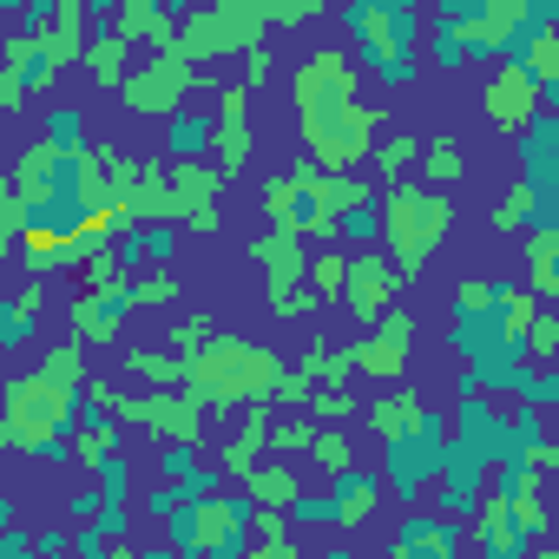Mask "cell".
Wrapping results in <instances>:
<instances>
[{
  "mask_svg": "<svg viewBox=\"0 0 559 559\" xmlns=\"http://www.w3.org/2000/svg\"><path fill=\"white\" fill-rule=\"evenodd\" d=\"M276 21H284V0H198L178 21V53L191 67H211V60L243 53L250 40H263Z\"/></svg>",
  "mask_w": 559,
  "mask_h": 559,
  "instance_id": "4",
  "label": "cell"
},
{
  "mask_svg": "<svg viewBox=\"0 0 559 559\" xmlns=\"http://www.w3.org/2000/svg\"><path fill=\"white\" fill-rule=\"evenodd\" d=\"M323 310V297L304 284V276H297V284H270V317L276 323H297V317H317Z\"/></svg>",
  "mask_w": 559,
  "mask_h": 559,
  "instance_id": "33",
  "label": "cell"
},
{
  "mask_svg": "<svg viewBox=\"0 0 559 559\" xmlns=\"http://www.w3.org/2000/svg\"><path fill=\"white\" fill-rule=\"evenodd\" d=\"M8 454H14V441H8V428H0V474H8Z\"/></svg>",
  "mask_w": 559,
  "mask_h": 559,
  "instance_id": "52",
  "label": "cell"
},
{
  "mask_svg": "<svg viewBox=\"0 0 559 559\" xmlns=\"http://www.w3.org/2000/svg\"><path fill=\"white\" fill-rule=\"evenodd\" d=\"M487 304H493V284H487V276H467V284L454 290V310H461V323H480V317H487Z\"/></svg>",
  "mask_w": 559,
  "mask_h": 559,
  "instance_id": "44",
  "label": "cell"
},
{
  "mask_svg": "<svg viewBox=\"0 0 559 559\" xmlns=\"http://www.w3.org/2000/svg\"><path fill=\"white\" fill-rule=\"evenodd\" d=\"M310 435H317V421H310L304 408L270 415V454H304V448H310Z\"/></svg>",
  "mask_w": 559,
  "mask_h": 559,
  "instance_id": "36",
  "label": "cell"
},
{
  "mask_svg": "<svg viewBox=\"0 0 559 559\" xmlns=\"http://www.w3.org/2000/svg\"><path fill=\"white\" fill-rule=\"evenodd\" d=\"M250 257L263 263V276H270V284H297V276H304V263H310V250H304V237H290V230H263L257 243H250Z\"/></svg>",
  "mask_w": 559,
  "mask_h": 559,
  "instance_id": "26",
  "label": "cell"
},
{
  "mask_svg": "<svg viewBox=\"0 0 559 559\" xmlns=\"http://www.w3.org/2000/svg\"><path fill=\"white\" fill-rule=\"evenodd\" d=\"M369 428L382 435V448L389 441H435V415H428V402L415 389H382L369 402Z\"/></svg>",
  "mask_w": 559,
  "mask_h": 559,
  "instance_id": "17",
  "label": "cell"
},
{
  "mask_svg": "<svg viewBox=\"0 0 559 559\" xmlns=\"http://www.w3.org/2000/svg\"><path fill=\"white\" fill-rule=\"evenodd\" d=\"M112 448H119L112 415H99V421H86V428L73 435V461H86V467H106V461H112Z\"/></svg>",
  "mask_w": 559,
  "mask_h": 559,
  "instance_id": "35",
  "label": "cell"
},
{
  "mask_svg": "<svg viewBox=\"0 0 559 559\" xmlns=\"http://www.w3.org/2000/svg\"><path fill=\"white\" fill-rule=\"evenodd\" d=\"M276 376H284V362H276V349L263 343H243V336H204L191 356H185V389L204 402V408H243V402H270Z\"/></svg>",
  "mask_w": 559,
  "mask_h": 559,
  "instance_id": "1",
  "label": "cell"
},
{
  "mask_svg": "<svg viewBox=\"0 0 559 559\" xmlns=\"http://www.w3.org/2000/svg\"><path fill=\"white\" fill-rule=\"evenodd\" d=\"M126 369L139 376V382H152V389H178L185 382V356L171 349V356H158V349H126Z\"/></svg>",
  "mask_w": 559,
  "mask_h": 559,
  "instance_id": "31",
  "label": "cell"
},
{
  "mask_svg": "<svg viewBox=\"0 0 559 559\" xmlns=\"http://www.w3.org/2000/svg\"><path fill=\"white\" fill-rule=\"evenodd\" d=\"M304 284H310L323 304H336V290H343V250H323V257H310V263H304Z\"/></svg>",
  "mask_w": 559,
  "mask_h": 559,
  "instance_id": "39",
  "label": "cell"
},
{
  "mask_svg": "<svg viewBox=\"0 0 559 559\" xmlns=\"http://www.w3.org/2000/svg\"><path fill=\"white\" fill-rule=\"evenodd\" d=\"M421 40H428V53H435V67H448V73H454V67L467 60V47H461V34H454L448 21H441L435 34H421Z\"/></svg>",
  "mask_w": 559,
  "mask_h": 559,
  "instance_id": "45",
  "label": "cell"
},
{
  "mask_svg": "<svg viewBox=\"0 0 559 559\" xmlns=\"http://www.w3.org/2000/svg\"><path fill=\"white\" fill-rule=\"evenodd\" d=\"M86 395H93V408L99 415H112V421H132V428H152L158 441H171V448H198L204 441V402L178 382V389H152V395H119L112 382H86Z\"/></svg>",
  "mask_w": 559,
  "mask_h": 559,
  "instance_id": "5",
  "label": "cell"
},
{
  "mask_svg": "<svg viewBox=\"0 0 559 559\" xmlns=\"http://www.w3.org/2000/svg\"><path fill=\"white\" fill-rule=\"evenodd\" d=\"M80 362H86V343H80V336H67V343H53V349H47V362H40V369L80 389V382H86V369H80Z\"/></svg>",
  "mask_w": 559,
  "mask_h": 559,
  "instance_id": "41",
  "label": "cell"
},
{
  "mask_svg": "<svg viewBox=\"0 0 559 559\" xmlns=\"http://www.w3.org/2000/svg\"><path fill=\"white\" fill-rule=\"evenodd\" d=\"M211 145V119L204 112H171V158H191V152H204Z\"/></svg>",
  "mask_w": 559,
  "mask_h": 559,
  "instance_id": "38",
  "label": "cell"
},
{
  "mask_svg": "<svg viewBox=\"0 0 559 559\" xmlns=\"http://www.w3.org/2000/svg\"><path fill=\"white\" fill-rule=\"evenodd\" d=\"M73 415H80V389L47 376V369H27V376L0 382V428H8V441L21 454H53L67 441Z\"/></svg>",
  "mask_w": 559,
  "mask_h": 559,
  "instance_id": "3",
  "label": "cell"
},
{
  "mask_svg": "<svg viewBox=\"0 0 559 559\" xmlns=\"http://www.w3.org/2000/svg\"><path fill=\"white\" fill-rule=\"evenodd\" d=\"M270 73H276V60H270V47H263V40H250V47H243V86H263Z\"/></svg>",
  "mask_w": 559,
  "mask_h": 559,
  "instance_id": "48",
  "label": "cell"
},
{
  "mask_svg": "<svg viewBox=\"0 0 559 559\" xmlns=\"http://www.w3.org/2000/svg\"><path fill=\"white\" fill-rule=\"evenodd\" d=\"M376 132H382V106H369V99H349V106H330V112L304 119V145H310L317 171H362Z\"/></svg>",
  "mask_w": 559,
  "mask_h": 559,
  "instance_id": "6",
  "label": "cell"
},
{
  "mask_svg": "<svg viewBox=\"0 0 559 559\" xmlns=\"http://www.w3.org/2000/svg\"><path fill=\"white\" fill-rule=\"evenodd\" d=\"M126 53H132L126 34H99V40H86L80 60H86V73H93L99 86H119V80H126Z\"/></svg>",
  "mask_w": 559,
  "mask_h": 559,
  "instance_id": "29",
  "label": "cell"
},
{
  "mask_svg": "<svg viewBox=\"0 0 559 559\" xmlns=\"http://www.w3.org/2000/svg\"><path fill=\"white\" fill-rule=\"evenodd\" d=\"M80 132H86V119H80L73 106H60V112L47 119V139H53V145H67V152H80V145H86Z\"/></svg>",
  "mask_w": 559,
  "mask_h": 559,
  "instance_id": "47",
  "label": "cell"
},
{
  "mask_svg": "<svg viewBox=\"0 0 559 559\" xmlns=\"http://www.w3.org/2000/svg\"><path fill=\"white\" fill-rule=\"evenodd\" d=\"M297 369H304L317 389H323V382H349V349H336V343H310Z\"/></svg>",
  "mask_w": 559,
  "mask_h": 559,
  "instance_id": "37",
  "label": "cell"
},
{
  "mask_svg": "<svg viewBox=\"0 0 559 559\" xmlns=\"http://www.w3.org/2000/svg\"><path fill=\"white\" fill-rule=\"evenodd\" d=\"M270 415H276L270 402H243V428H237V435L217 448V467H224L230 480H243V467H250V461L270 448Z\"/></svg>",
  "mask_w": 559,
  "mask_h": 559,
  "instance_id": "23",
  "label": "cell"
},
{
  "mask_svg": "<svg viewBox=\"0 0 559 559\" xmlns=\"http://www.w3.org/2000/svg\"><path fill=\"white\" fill-rule=\"evenodd\" d=\"M349 99H356V60L343 47H317L297 67V119H317V112L349 106Z\"/></svg>",
  "mask_w": 559,
  "mask_h": 559,
  "instance_id": "15",
  "label": "cell"
},
{
  "mask_svg": "<svg viewBox=\"0 0 559 559\" xmlns=\"http://www.w3.org/2000/svg\"><path fill=\"white\" fill-rule=\"evenodd\" d=\"M243 99H250V86H224V99H217V112H211V165L224 171V178H237L243 165H250V119H243Z\"/></svg>",
  "mask_w": 559,
  "mask_h": 559,
  "instance_id": "16",
  "label": "cell"
},
{
  "mask_svg": "<svg viewBox=\"0 0 559 559\" xmlns=\"http://www.w3.org/2000/svg\"><path fill=\"white\" fill-rule=\"evenodd\" d=\"M8 8H14V0H0V14H8Z\"/></svg>",
  "mask_w": 559,
  "mask_h": 559,
  "instance_id": "53",
  "label": "cell"
},
{
  "mask_svg": "<svg viewBox=\"0 0 559 559\" xmlns=\"http://www.w3.org/2000/svg\"><path fill=\"white\" fill-rule=\"evenodd\" d=\"M112 34L145 40V47H171L178 40V21H171L165 0H119V8H112Z\"/></svg>",
  "mask_w": 559,
  "mask_h": 559,
  "instance_id": "22",
  "label": "cell"
},
{
  "mask_svg": "<svg viewBox=\"0 0 559 559\" xmlns=\"http://www.w3.org/2000/svg\"><path fill=\"white\" fill-rule=\"evenodd\" d=\"M330 14V0H284V21L276 27H297V21H323Z\"/></svg>",
  "mask_w": 559,
  "mask_h": 559,
  "instance_id": "50",
  "label": "cell"
},
{
  "mask_svg": "<svg viewBox=\"0 0 559 559\" xmlns=\"http://www.w3.org/2000/svg\"><path fill=\"white\" fill-rule=\"evenodd\" d=\"M520 349H526L533 362H552V356H559V323L546 317V304H539V310H533V323L520 330Z\"/></svg>",
  "mask_w": 559,
  "mask_h": 559,
  "instance_id": "40",
  "label": "cell"
},
{
  "mask_svg": "<svg viewBox=\"0 0 559 559\" xmlns=\"http://www.w3.org/2000/svg\"><path fill=\"white\" fill-rule=\"evenodd\" d=\"M533 112H546V93H539V86L526 80V67L507 53V60L480 80V119H487L493 132H507V139H513V132H526V126H533Z\"/></svg>",
  "mask_w": 559,
  "mask_h": 559,
  "instance_id": "13",
  "label": "cell"
},
{
  "mask_svg": "<svg viewBox=\"0 0 559 559\" xmlns=\"http://www.w3.org/2000/svg\"><path fill=\"white\" fill-rule=\"evenodd\" d=\"M263 217L276 224V230H290V237H336V211L323 204V171L304 158L297 171H276L270 185H263Z\"/></svg>",
  "mask_w": 559,
  "mask_h": 559,
  "instance_id": "7",
  "label": "cell"
},
{
  "mask_svg": "<svg viewBox=\"0 0 559 559\" xmlns=\"http://www.w3.org/2000/svg\"><path fill=\"white\" fill-rule=\"evenodd\" d=\"M323 474H343V467H356V454H349V435H343V421H323L317 435H310V448H304Z\"/></svg>",
  "mask_w": 559,
  "mask_h": 559,
  "instance_id": "32",
  "label": "cell"
},
{
  "mask_svg": "<svg viewBox=\"0 0 559 559\" xmlns=\"http://www.w3.org/2000/svg\"><path fill=\"white\" fill-rule=\"evenodd\" d=\"M304 408H310L317 421H349V408H356V402H349V382H323V389H310V402H304Z\"/></svg>",
  "mask_w": 559,
  "mask_h": 559,
  "instance_id": "43",
  "label": "cell"
},
{
  "mask_svg": "<svg viewBox=\"0 0 559 559\" xmlns=\"http://www.w3.org/2000/svg\"><path fill=\"white\" fill-rule=\"evenodd\" d=\"M395 297H402V276H395L389 250H356V257L343 250V290H336V304H343L349 317L376 323Z\"/></svg>",
  "mask_w": 559,
  "mask_h": 559,
  "instance_id": "14",
  "label": "cell"
},
{
  "mask_svg": "<svg viewBox=\"0 0 559 559\" xmlns=\"http://www.w3.org/2000/svg\"><path fill=\"white\" fill-rule=\"evenodd\" d=\"M474 539H480L487 559H520V552H526V526L513 520V507H507L500 493L480 500V513H474Z\"/></svg>",
  "mask_w": 559,
  "mask_h": 559,
  "instance_id": "21",
  "label": "cell"
},
{
  "mask_svg": "<svg viewBox=\"0 0 559 559\" xmlns=\"http://www.w3.org/2000/svg\"><path fill=\"white\" fill-rule=\"evenodd\" d=\"M185 93H191V60L178 53V40L171 47H152V60L119 80V106L139 112V119H171L185 106Z\"/></svg>",
  "mask_w": 559,
  "mask_h": 559,
  "instance_id": "9",
  "label": "cell"
},
{
  "mask_svg": "<svg viewBox=\"0 0 559 559\" xmlns=\"http://www.w3.org/2000/svg\"><path fill=\"white\" fill-rule=\"evenodd\" d=\"M376 507H382V480H376V474H362V467H343V474H336L330 520L356 533V526H369V520H376Z\"/></svg>",
  "mask_w": 559,
  "mask_h": 559,
  "instance_id": "24",
  "label": "cell"
},
{
  "mask_svg": "<svg viewBox=\"0 0 559 559\" xmlns=\"http://www.w3.org/2000/svg\"><path fill=\"white\" fill-rule=\"evenodd\" d=\"M526 290L546 304V297H559V230L552 224H533L526 230Z\"/></svg>",
  "mask_w": 559,
  "mask_h": 559,
  "instance_id": "27",
  "label": "cell"
},
{
  "mask_svg": "<svg viewBox=\"0 0 559 559\" xmlns=\"http://www.w3.org/2000/svg\"><path fill=\"white\" fill-rule=\"evenodd\" d=\"M178 297V276L158 263V270H145V276H126V310H165Z\"/></svg>",
  "mask_w": 559,
  "mask_h": 559,
  "instance_id": "30",
  "label": "cell"
},
{
  "mask_svg": "<svg viewBox=\"0 0 559 559\" xmlns=\"http://www.w3.org/2000/svg\"><path fill=\"white\" fill-rule=\"evenodd\" d=\"M21 224H27V204H21L8 185H0V270L14 263V237H21Z\"/></svg>",
  "mask_w": 559,
  "mask_h": 559,
  "instance_id": "42",
  "label": "cell"
},
{
  "mask_svg": "<svg viewBox=\"0 0 559 559\" xmlns=\"http://www.w3.org/2000/svg\"><path fill=\"white\" fill-rule=\"evenodd\" d=\"M165 171H171V224H191V237H217V224H224V185L230 178L204 152L171 158Z\"/></svg>",
  "mask_w": 559,
  "mask_h": 559,
  "instance_id": "10",
  "label": "cell"
},
{
  "mask_svg": "<svg viewBox=\"0 0 559 559\" xmlns=\"http://www.w3.org/2000/svg\"><path fill=\"white\" fill-rule=\"evenodd\" d=\"M441 14H467V8H480V0H435Z\"/></svg>",
  "mask_w": 559,
  "mask_h": 559,
  "instance_id": "51",
  "label": "cell"
},
{
  "mask_svg": "<svg viewBox=\"0 0 559 559\" xmlns=\"http://www.w3.org/2000/svg\"><path fill=\"white\" fill-rule=\"evenodd\" d=\"M415 317L408 310H382L376 317V330L362 336V343H349V376H369V382H402V369H408V356H415Z\"/></svg>",
  "mask_w": 559,
  "mask_h": 559,
  "instance_id": "12",
  "label": "cell"
},
{
  "mask_svg": "<svg viewBox=\"0 0 559 559\" xmlns=\"http://www.w3.org/2000/svg\"><path fill=\"white\" fill-rule=\"evenodd\" d=\"M395 552H454V533H441V526H408V533L395 539Z\"/></svg>",
  "mask_w": 559,
  "mask_h": 559,
  "instance_id": "46",
  "label": "cell"
},
{
  "mask_svg": "<svg viewBox=\"0 0 559 559\" xmlns=\"http://www.w3.org/2000/svg\"><path fill=\"white\" fill-rule=\"evenodd\" d=\"M126 330V290H80L73 297V336L80 343H119Z\"/></svg>",
  "mask_w": 559,
  "mask_h": 559,
  "instance_id": "19",
  "label": "cell"
},
{
  "mask_svg": "<svg viewBox=\"0 0 559 559\" xmlns=\"http://www.w3.org/2000/svg\"><path fill=\"white\" fill-rule=\"evenodd\" d=\"M507 53H513V60L526 67V80L552 99V86H559V34H552V14H546V21H533V27H526Z\"/></svg>",
  "mask_w": 559,
  "mask_h": 559,
  "instance_id": "20",
  "label": "cell"
},
{
  "mask_svg": "<svg viewBox=\"0 0 559 559\" xmlns=\"http://www.w3.org/2000/svg\"><path fill=\"white\" fill-rule=\"evenodd\" d=\"M165 513H171L178 546H191V552H224V546L243 539L250 500H230V493H211V500H165Z\"/></svg>",
  "mask_w": 559,
  "mask_h": 559,
  "instance_id": "11",
  "label": "cell"
},
{
  "mask_svg": "<svg viewBox=\"0 0 559 559\" xmlns=\"http://www.w3.org/2000/svg\"><path fill=\"white\" fill-rule=\"evenodd\" d=\"M204 336H211V323H204V317H185V323L171 330V349H178V356H191V349H198Z\"/></svg>",
  "mask_w": 559,
  "mask_h": 559,
  "instance_id": "49",
  "label": "cell"
},
{
  "mask_svg": "<svg viewBox=\"0 0 559 559\" xmlns=\"http://www.w3.org/2000/svg\"><path fill=\"white\" fill-rule=\"evenodd\" d=\"M237 487H243V500H250V507H284V513H290V507L304 500V487H297V467H290V461H270V467H257V461H250Z\"/></svg>",
  "mask_w": 559,
  "mask_h": 559,
  "instance_id": "25",
  "label": "cell"
},
{
  "mask_svg": "<svg viewBox=\"0 0 559 559\" xmlns=\"http://www.w3.org/2000/svg\"><path fill=\"white\" fill-rule=\"evenodd\" d=\"M376 198H382V217H376V224H382L389 263H395L402 284H415V276L435 263L448 224H454V204H448V191H435V185H408V178H389Z\"/></svg>",
  "mask_w": 559,
  "mask_h": 559,
  "instance_id": "2",
  "label": "cell"
},
{
  "mask_svg": "<svg viewBox=\"0 0 559 559\" xmlns=\"http://www.w3.org/2000/svg\"><path fill=\"white\" fill-rule=\"evenodd\" d=\"M421 185H435V191H448V185H461L467 178V158H461V145L454 139H421Z\"/></svg>",
  "mask_w": 559,
  "mask_h": 559,
  "instance_id": "28",
  "label": "cell"
},
{
  "mask_svg": "<svg viewBox=\"0 0 559 559\" xmlns=\"http://www.w3.org/2000/svg\"><path fill=\"white\" fill-rule=\"evenodd\" d=\"M415 152H421V139H415V132L376 139V145H369V158H376V178H382V185H389V178H402V171L415 165Z\"/></svg>",
  "mask_w": 559,
  "mask_h": 559,
  "instance_id": "34",
  "label": "cell"
},
{
  "mask_svg": "<svg viewBox=\"0 0 559 559\" xmlns=\"http://www.w3.org/2000/svg\"><path fill=\"white\" fill-rule=\"evenodd\" d=\"M8 191L27 204V217H40V211L67 204V198H73V152H67V145H53V139L21 145V152L8 158Z\"/></svg>",
  "mask_w": 559,
  "mask_h": 559,
  "instance_id": "8",
  "label": "cell"
},
{
  "mask_svg": "<svg viewBox=\"0 0 559 559\" xmlns=\"http://www.w3.org/2000/svg\"><path fill=\"white\" fill-rule=\"evenodd\" d=\"M119 204H126V224H171V171L165 165H139L132 171V185L119 191Z\"/></svg>",
  "mask_w": 559,
  "mask_h": 559,
  "instance_id": "18",
  "label": "cell"
}]
</instances>
